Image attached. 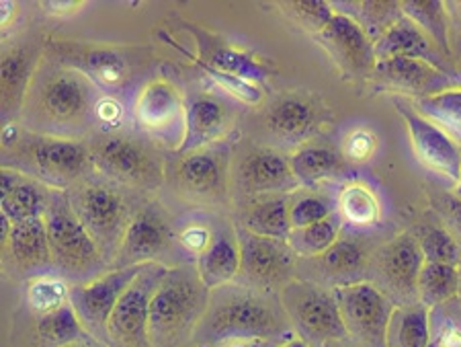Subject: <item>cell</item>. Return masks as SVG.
<instances>
[{"label": "cell", "instance_id": "cell-26", "mask_svg": "<svg viewBox=\"0 0 461 347\" xmlns=\"http://www.w3.org/2000/svg\"><path fill=\"white\" fill-rule=\"evenodd\" d=\"M267 128L281 142L300 144L316 130V112L303 99H284L269 112Z\"/></svg>", "mask_w": 461, "mask_h": 347}, {"label": "cell", "instance_id": "cell-28", "mask_svg": "<svg viewBox=\"0 0 461 347\" xmlns=\"http://www.w3.org/2000/svg\"><path fill=\"white\" fill-rule=\"evenodd\" d=\"M461 271L457 265L425 261L416 282V297L422 305L433 308L459 297Z\"/></svg>", "mask_w": 461, "mask_h": 347}, {"label": "cell", "instance_id": "cell-19", "mask_svg": "<svg viewBox=\"0 0 461 347\" xmlns=\"http://www.w3.org/2000/svg\"><path fill=\"white\" fill-rule=\"evenodd\" d=\"M95 159L101 169L123 181H148L154 173V162L138 142L111 136L96 146Z\"/></svg>", "mask_w": 461, "mask_h": 347}, {"label": "cell", "instance_id": "cell-53", "mask_svg": "<svg viewBox=\"0 0 461 347\" xmlns=\"http://www.w3.org/2000/svg\"><path fill=\"white\" fill-rule=\"evenodd\" d=\"M279 347H312V345L302 337H287L284 343H279Z\"/></svg>", "mask_w": 461, "mask_h": 347}, {"label": "cell", "instance_id": "cell-32", "mask_svg": "<svg viewBox=\"0 0 461 347\" xmlns=\"http://www.w3.org/2000/svg\"><path fill=\"white\" fill-rule=\"evenodd\" d=\"M337 205L340 220L353 228H369L379 220V199L361 181L345 186L339 194Z\"/></svg>", "mask_w": 461, "mask_h": 347}, {"label": "cell", "instance_id": "cell-50", "mask_svg": "<svg viewBox=\"0 0 461 347\" xmlns=\"http://www.w3.org/2000/svg\"><path fill=\"white\" fill-rule=\"evenodd\" d=\"M213 347H279L273 339H228V342L213 343Z\"/></svg>", "mask_w": 461, "mask_h": 347}, {"label": "cell", "instance_id": "cell-54", "mask_svg": "<svg viewBox=\"0 0 461 347\" xmlns=\"http://www.w3.org/2000/svg\"><path fill=\"white\" fill-rule=\"evenodd\" d=\"M324 347H367V345H363V343H359V342H351V337L348 339H343V342H334V343H329V345H324Z\"/></svg>", "mask_w": 461, "mask_h": 347}, {"label": "cell", "instance_id": "cell-39", "mask_svg": "<svg viewBox=\"0 0 461 347\" xmlns=\"http://www.w3.org/2000/svg\"><path fill=\"white\" fill-rule=\"evenodd\" d=\"M205 64L213 66L215 70L228 72V75L247 78L250 83L260 85L267 78V70L263 64H258L255 58L244 54L240 50L234 48H226V46H215L210 51V58L207 60H202Z\"/></svg>", "mask_w": 461, "mask_h": 347}, {"label": "cell", "instance_id": "cell-33", "mask_svg": "<svg viewBox=\"0 0 461 347\" xmlns=\"http://www.w3.org/2000/svg\"><path fill=\"white\" fill-rule=\"evenodd\" d=\"M178 181L193 194H210L221 183V165L212 152L185 154L176 169Z\"/></svg>", "mask_w": 461, "mask_h": 347}, {"label": "cell", "instance_id": "cell-47", "mask_svg": "<svg viewBox=\"0 0 461 347\" xmlns=\"http://www.w3.org/2000/svg\"><path fill=\"white\" fill-rule=\"evenodd\" d=\"M95 117L103 128L115 130L123 123V117H125L123 105L113 97H99V101H96L95 105Z\"/></svg>", "mask_w": 461, "mask_h": 347}, {"label": "cell", "instance_id": "cell-20", "mask_svg": "<svg viewBox=\"0 0 461 347\" xmlns=\"http://www.w3.org/2000/svg\"><path fill=\"white\" fill-rule=\"evenodd\" d=\"M0 214L13 224L41 218L48 210V197L35 181L5 167L0 175Z\"/></svg>", "mask_w": 461, "mask_h": 347}, {"label": "cell", "instance_id": "cell-43", "mask_svg": "<svg viewBox=\"0 0 461 347\" xmlns=\"http://www.w3.org/2000/svg\"><path fill=\"white\" fill-rule=\"evenodd\" d=\"M197 64L202 66V68L207 72V77H210L215 85L224 88L228 95H232V97L240 103H247V105H258V103L263 101V88H260L258 85L250 83V80H247V78L215 70L213 66L205 64L202 60H197Z\"/></svg>", "mask_w": 461, "mask_h": 347}, {"label": "cell", "instance_id": "cell-36", "mask_svg": "<svg viewBox=\"0 0 461 347\" xmlns=\"http://www.w3.org/2000/svg\"><path fill=\"white\" fill-rule=\"evenodd\" d=\"M402 14L406 19H411L412 23L420 29L422 33L429 35V40L443 51L445 56L451 54L449 46V29H447V13L441 3H404L400 5Z\"/></svg>", "mask_w": 461, "mask_h": 347}, {"label": "cell", "instance_id": "cell-31", "mask_svg": "<svg viewBox=\"0 0 461 347\" xmlns=\"http://www.w3.org/2000/svg\"><path fill=\"white\" fill-rule=\"evenodd\" d=\"M35 331L41 342L50 347L80 343L88 337V331L85 329L83 321H80V316L77 315V310H74L70 302L66 306L54 310V313L41 315L37 319Z\"/></svg>", "mask_w": 461, "mask_h": 347}, {"label": "cell", "instance_id": "cell-8", "mask_svg": "<svg viewBox=\"0 0 461 347\" xmlns=\"http://www.w3.org/2000/svg\"><path fill=\"white\" fill-rule=\"evenodd\" d=\"M96 87L85 72L58 70L40 91V112L58 128H72L95 115Z\"/></svg>", "mask_w": 461, "mask_h": 347}, {"label": "cell", "instance_id": "cell-4", "mask_svg": "<svg viewBox=\"0 0 461 347\" xmlns=\"http://www.w3.org/2000/svg\"><path fill=\"white\" fill-rule=\"evenodd\" d=\"M43 218H46L50 234L51 265L66 273L80 276V273L93 271L101 263L103 255L99 242L80 223L72 204L64 197H54L48 204Z\"/></svg>", "mask_w": 461, "mask_h": 347}, {"label": "cell", "instance_id": "cell-25", "mask_svg": "<svg viewBox=\"0 0 461 347\" xmlns=\"http://www.w3.org/2000/svg\"><path fill=\"white\" fill-rule=\"evenodd\" d=\"M430 335V308L422 302L400 305L392 310L385 331V347H429Z\"/></svg>", "mask_w": 461, "mask_h": 347}, {"label": "cell", "instance_id": "cell-57", "mask_svg": "<svg viewBox=\"0 0 461 347\" xmlns=\"http://www.w3.org/2000/svg\"><path fill=\"white\" fill-rule=\"evenodd\" d=\"M64 347H88L85 342H80V343H70V345H64Z\"/></svg>", "mask_w": 461, "mask_h": 347}, {"label": "cell", "instance_id": "cell-5", "mask_svg": "<svg viewBox=\"0 0 461 347\" xmlns=\"http://www.w3.org/2000/svg\"><path fill=\"white\" fill-rule=\"evenodd\" d=\"M332 294L337 298L348 337L367 347H385V331L392 310L396 308L388 294L363 279L337 284L332 288Z\"/></svg>", "mask_w": 461, "mask_h": 347}, {"label": "cell", "instance_id": "cell-56", "mask_svg": "<svg viewBox=\"0 0 461 347\" xmlns=\"http://www.w3.org/2000/svg\"><path fill=\"white\" fill-rule=\"evenodd\" d=\"M453 191H456V197L461 199V175H459V181L456 183V189H453Z\"/></svg>", "mask_w": 461, "mask_h": 347}, {"label": "cell", "instance_id": "cell-12", "mask_svg": "<svg viewBox=\"0 0 461 347\" xmlns=\"http://www.w3.org/2000/svg\"><path fill=\"white\" fill-rule=\"evenodd\" d=\"M369 78L379 91L408 95L412 99L441 93L459 80V77H451L447 72L435 68V66L412 60V58H384V60H377Z\"/></svg>", "mask_w": 461, "mask_h": 347}, {"label": "cell", "instance_id": "cell-24", "mask_svg": "<svg viewBox=\"0 0 461 347\" xmlns=\"http://www.w3.org/2000/svg\"><path fill=\"white\" fill-rule=\"evenodd\" d=\"M9 251L23 269H43L51 265V249L46 218H33L11 226Z\"/></svg>", "mask_w": 461, "mask_h": 347}, {"label": "cell", "instance_id": "cell-41", "mask_svg": "<svg viewBox=\"0 0 461 347\" xmlns=\"http://www.w3.org/2000/svg\"><path fill=\"white\" fill-rule=\"evenodd\" d=\"M85 75L93 80L95 87L117 88L125 78V60L115 50H93L85 60Z\"/></svg>", "mask_w": 461, "mask_h": 347}, {"label": "cell", "instance_id": "cell-9", "mask_svg": "<svg viewBox=\"0 0 461 347\" xmlns=\"http://www.w3.org/2000/svg\"><path fill=\"white\" fill-rule=\"evenodd\" d=\"M148 263L119 265L117 269L93 279L88 284L70 288V305L83 321L88 333H107V323L113 315L119 298L133 284Z\"/></svg>", "mask_w": 461, "mask_h": 347}, {"label": "cell", "instance_id": "cell-7", "mask_svg": "<svg viewBox=\"0 0 461 347\" xmlns=\"http://www.w3.org/2000/svg\"><path fill=\"white\" fill-rule=\"evenodd\" d=\"M393 107L398 109L406 123L408 138H411L416 160L427 171L435 173L441 179L456 186L461 175V144L456 142L438 125L429 122L427 117L416 114L412 105H406L402 99L393 101Z\"/></svg>", "mask_w": 461, "mask_h": 347}, {"label": "cell", "instance_id": "cell-40", "mask_svg": "<svg viewBox=\"0 0 461 347\" xmlns=\"http://www.w3.org/2000/svg\"><path fill=\"white\" fill-rule=\"evenodd\" d=\"M27 302L37 315H50L70 302V288L62 278H33L27 286Z\"/></svg>", "mask_w": 461, "mask_h": 347}, {"label": "cell", "instance_id": "cell-2", "mask_svg": "<svg viewBox=\"0 0 461 347\" xmlns=\"http://www.w3.org/2000/svg\"><path fill=\"white\" fill-rule=\"evenodd\" d=\"M197 269H167L150 302V343L170 345L199 324L207 298Z\"/></svg>", "mask_w": 461, "mask_h": 347}, {"label": "cell", "instance_id": "cell-44", "mask_svg": "<svg viewBox=\"0 0 461 347\" xmlns=\"http://www.w3.org/2000/svg\"><path fill=\"white\" fill-rule=\"evenodd\" d=\"M285 11L289 17L295 19L303 29L310 33L318 35L322 29L334 19V9L330 5L322 3V0H302V3H289L285 5Z\"/></svg>", "mask_w": 461, "mask_h": 347}, {"label": "cell", "instance_id": "cell-13", "mask_svg": "<svg viewBox=\"0 0 461 347\" xmlns=\"http://www.w3.org/2000/svg\"><path fill=\"white\" fill-rule=\"evenodd\" d=\"M316 40L347 77H371L377 64L374 41L351 17L337 13Z\"/></svg>", "mask_w": 461, "mask_h": 347}, {"label": "cell", "instance_id": "cell-3", "mask_svg": "<svg viewBox=\"0 0 461 347\" xmlns=\"http://www.w3.org/2000/svg\"><path fill=\"white\" fill-rule=\"evenodd\" d=\"M284 308L302 339L310 345L324 347L348 339L332 290L316 284L292 282L284 288Z\"/></svg>", "mask_w": 461, "mask_h": 347}, {"label": "cell", "instance_id": "cell-22", "mask_svg": "<svg viewBox=\"0 0 461 347\" xmlns=\"http://www.w3.org/2000/svg\"><path fill=\"white\" fill-rule=\"evenodd\" d=\"M195 269L207 290H220L232 284L240 273V247L236 236L228 233L215 234L212 245L197 257Z\"/></svg>", "mask_w": 461, "mask_h": 347}, {"label": "cell", "instance_id": "cell-17", "mask_svg": "<svg viewBox=\"0 0 461 347\" xmlns=\"http://www.w3.org/2000/svg\"><path fill=\"white\" fill-rule=\"evenodd\" d=\"M27 151L43 179L58 186L77 179L88 162L86 146L68 138H35Z\"/></svg>", "mask_w": 461, "mask_h": 347}, {"label": "cell", "instance_id": "cell-15", "mask_svg": "<svg viewBox=\"0 0 461 347\" xmlns=\"http://www.w3.org/2000/svg\"><path fill=\"white\" fill-rule=\"evenodd\" d=\"M422 265H425V255H422L419 241L408 233L384 245L377 255V273L384 288L393 297L398 294L400 298L416 297V282H419Z\"/></svg>", "mask_w": 461, "mask_h": 347}, {"label": "cell", "instance_id": "cell-38", "mask_svg": "<svg viewBox=\"0 0 461 347\" xmlns=\"http://www.w3.org/2000/svg\"><path fill=\"white\" fill-rule=\"evenodd\" d=\"M339 241V224L337 220L326 218L322 223L294 228L289 234V247L294 249L295 255L302 257H320L329 251L334 242Z\"/></svg>", "mask_w": 461, "mask_h": 347}, {"label": "cell", "instance_id": "cell-51", "mask_svg": "<svg viewBox=\"0 0 461 347\" xmlns=\"http://www.w3.org/2000/svg\"><path fill=\"white\" fill-rule=\"evenodd\" d=\"M78 3H43V9H46L50 14H58V17H62V14H70L72 11L78 9Z\"/></svg>", "mask_w": 461, "mask_h": 347}, {"label": "cell", "instance_id": "cell-1", "mask_svg": "<svg viewBox=\"0 0 461 347\" xmlns=\"http://www.w3.org/2000/svg\"><path fill=\"white\" fill-rule=\"evenodd\" d=\"M289 331L284 305H277L252 288L218 290L205 315L199 321V333L210 343L228 339H273Z\"/></svg>", "mask_w": 461, "mask_h": 347}, {"label": "cell", "instance_id": "cell-16", "mask_svg": "<svg viewBox=\"0 0 461 347\" xmlns=\"http://www.w3.org/2000/svg\"><path fill=\"white\" fill-rule=\"evenodd\" d=\"M374 50L377 60H384V58H412V60L427 62L441 72L457 77L447 60V56L429 40L427 33H422L411 19H406L404 14L402 19H398L396 23L374 43Z\"/></svg>", "mask_w": 461, "mask_h": 347}, {"label": "cell", "instance_id": "cell-11", "mask_svg": "<svg viewBox=\"0 0 461 347\" xmlns=\"http://www.w3.org/2000/svg\"><path fill=\"white\" fill-rule=\"evenodd\" d=\"M185 112L187 103L168 80L148 83L140 91L133 109L140 128L156 138L170 140L175 142V149H178L185 136Z\"/></svg>", "mask_w": 461, "mask_h": 347}, {"label": "cell", "instance_id": "cell-45", "mask_svg": "<svg viewBox=\"0 0 461 347\" xmlns=\"http://www.w3.org/2000/svg\"><path fill=\"white\" fill-rule=\"evenodd\" d=\"M289 218H292L294 228H303L316 223H322V220L330 218V205L322 202L318 197H300L292 204V210H289Z\"/></svg>", "mask_w": 461, "mask_h": 347}, {"label": "cell", "instance_id": "cell-30", "mask_svg": "<svg viewBox=\"0 0 461 347\" xmlns=\"http://www.w3.org/2000/svg\"><path fill=\"white\" fill-rule=\"evenodd\" d=\"M33 56L29 54V50L17 48L9 50L3 58V68H0V78H3V112L13 114L14 109L21 105V101L25 97V91L29 87V80L33 77Z\"/></svg>", "mask_w": 461, "mask_h": 347}, {"label": "cell", "instance_id": "cell-48", "mask_svg": "<svg viewBox=\"0 0 461 347\" xmlns=\"http://www.w3.org/2000/svg\"><path fill=\"white\" fill-rule=\"evenodd\" d=\"M212 233L207 226H199V224H193L189 228H185L183 234H181V245L185 247L187 253L193 255H202L203 251L212 245Z\"/></svg>", "mask_w": 461, "mask_h": 347}, {"label": "cell", "instance_id": "cell-37", "mask_svg": "<svg viewBox=\"0 0 461 347\" xmlns=\"http://www.w3.org/2000/svg\"><path fill=\"white\" fill-rule=\"evenodd\" d=\"M318 260L322 263V268L329 276L343 279L340 284H351L353 282L351 276H355V273H359L363 269L367 257L363 247L357 245L355 241L339 239L324 255H320Z\"/></svg>", "mask_w": 461, "mask_h": 347}, {"label": "cell", "instance_id": "cell-21", "mask_svg": "<svg viewBox=\"0 0 461 347\" xmlns=\"http://www.w3.org/2000/svg\"><path fill=\"white\" fill-rule=\"evenodd\" d=\"M226 109L212 97H195L187 101L185 112V136L178 144V154H191L213 142L226 130Z\"/></svg>", "mask_w": 461, "mask_h": 347}, {"label": "cell", "instance_id": "cell-34", "mask_svg": "<svg viewBox=\"0 0 461 347\" xmlns=\"http://www.w3.org/2000/svg\"><path fill=\"white\" fill-rule=\"evenodd\" d=\"M289 210H292V204L285 197L269 199V202L255 205L247 214V224H244V228L260 236H269V239L287 241L294 231Z\"/></svg>", "mask_w": 461, "mask_h": 347}, {"label": "cell", "instance_id": "cell-49", "mask_svg": "<svg viewBox=\"0 0 461 347\" xmlns=\"http://www.w3.org/2000/svg\"><path fill=\"white\" fill-rule=\"evenodd\" d=\"M429 347H461V324L453 321H445V324L430 335Z\"/></svg>", "mask_w": 461, "mask_h": 347}, {"label": "cell", "instance_id": "cell-18", "mask_svg": "<svg viewBox=\"0 0 461 347\" xmlns=\"http://www.w3.org/2000/svg\"><path fill=\"white\" fill-rule=\"evenodd\" d=\"M168 245L170 228L165 220L150 210L140 212L125 228L122 245H119V261H123V265L150 263L165 253Z\"/></svg>", "mask_w": 461, "mask_h": 347}, {"label": "cell", "instance_id": "cell-27", "mask_svg": "<svg viewBox=\"0 0 461 347\" xmlns=\"http://www.w3.org/2000/svg\"><path fill=\"white\" fill-rule=\"evenodd\" d=\"M289 167L297 183L314 186L343 173L345 160L337 151L326 149V146H308L289 157Z\"/></svg>", "mask_w": 461, "mask_h": 347}, {"label": "cell", "instance_id": "cell-6", "mask_svg": "<svg viewBox=\"0 0 461 347\" xmlns=\"http://www.w3.org/2000/svg\"><path fill=\"white\" fill-rule=\"evenodd\" d=\"M167 268L148 263L146 269L123 292L107 323V335L125 347L150 345V302Z\"/></svg>", "mask_w": 461, "mask_h": 347}, {"label": "cell", "instance_id": "cell-10", "mask_svg": "<svg viewBox=\"0 0 461 347\" xmlns=\"http://www.w3.org/2000/svg\"><path fill=\"white\" fill-rule=\"evenodd\" d=\"M238 247H240V273L252 286L271 288L292 276L294 271V249L287 241L269 239L238 228ZM247 282V284H249Z\"/></svg>", "mask_w": 461, "mask_h": 347}, {"label": "cell", "instance_id": "cell-46", "mask_svg": "<svg viewBox=\"0 0 461 347\" xmlns=\"http://www.w3.org/2000/svg\"><path fill=\"white\" fill-rule=\"evenodd\" d=\"M377 149L374 132L367 128H357L348 132L343 142V154L353 162H366Z\"/></svg>", "mask_w": 461, "mask_h": 347}, {"label": "cell", "instance_id": "cell-14", "mask_svg": "<svg viewBox=\"0 0 461 347\" xmlns=\"http://www.w3.org/2000/svg\"><path fill=\"white\" fill-rule=\"evenodd\" d=\"M72 208L99 242L101 251L122 245L125 224V204L113 189L105 186H86L74 197Z\"/></svg>", "mask_w": 461, "mask_h": 347}, {"label": "cell", "instance_id": "cell-29", "mask_svg": "<svg viewBox=\"0 0 461 347\" xmlns=\"http://www.w3.org/2000/svg\"><path fill=\"white\" fill-rule=\"evenodd\" d=\"M411 105L416 114L427 117L461 144V87H451L429 97L412 99Z\"/></svg>", "mask_w": 461, "mask_h": 347}, {"label": "cell", "instance_id": "cell-35", "mask_svg": "<svg viewBox=\"0 0 461 347\" xmlns=\"http://www.w3.org/2000/svg\"><path fill=\"white\" fill-rule=\"evenodd\" d=\"M332 9H340L343 14L351 17L374 43L382 38L398 19H402V9H400V5L392 3H353L347 6H332Z\"/></svg>", "mask_w": 461, "mask_h": 347}, {"label": "cell", "instance_id": "cell-42", "mask_svg": "<svg viewBox=\"0 0 461 347\" xmlns=\"http://www.w3.org/2000/svg\"><path fill=\"white\" fill-rule=\"evenodd\" d=\"M416 241H419L422 255H425V261L457 265L459 268L461 247L445 228H427L420 236H416Z\"/></svg>", "mask_w": 461, "mask_h": 347}, {"label": "cell", "instance_id": "cell-55", "mask_svg": "<svg viewBox=\"0 0 461 347\" xmlns=\"http://www.w3.org/2000/svg\"><path fill=\"white\" fill-rule=\"evenodd\" d=\"M453 216H456L457 224L461 226V199H456V202H453Z\"/></svg>", "mask_w": 461, "mask_h": 347}, {"label": "cell", "instance_id": "cell-23", "mask_svg": "<svg viewBox=\"0 0 461 347\" xmlns=\"http://www.w3.org/2000/svg\"><path fill=\"white\" fill-rule=\"evenodd\" d=\"M240 181L249 191H279L297 183L289 159L273 151L250 152L240 165Z\"/></svg>", "mask_w": 461, "mask_h": 347}, {"label": "cell", "instance_id": "cell-52", "mask_svg": "<svg viewBox=\"0 0 461 347\" xmlns=\"http://www.w3.org/2000/svg\"><path fill=\"white\" fill-rule=\"evenodd\" d=\"M14 13H17V5L11 3V0H5V3L0 5V23H3L5 27L9 25Z\"/></svg>", "mask_w": 461, "mask_h": 347}]
</instances>
